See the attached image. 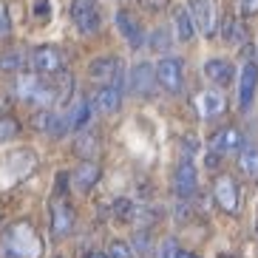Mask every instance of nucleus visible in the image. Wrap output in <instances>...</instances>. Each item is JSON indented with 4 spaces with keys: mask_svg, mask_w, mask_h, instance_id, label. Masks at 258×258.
Masks as SVG:
<instances>
[{
    "mask_svg": "<svg viewBox=\"0 0 258 258\" xmlns=\"http://www.w3.org/2000/svg\"><path fill=\"white\" fill-rule=\"evenodd\" d=\"M43 244H40L37 233L31 224L20 221L6 233V255L9 258H40Z\"/></svg>",
    "mask_w": 258,
    "mask_h": 258,
    "instance_id": "obj_1",
    "label": "nucleus"
},
{
    "mask_svg": "<svg viewBox=\"0 0 258 258\" xmlns=\"http://www.w3.org/2000/svg\"><path fill=\"white\" fill-rule=\"evenodd\" d=\"M213 199H216V205L224 213H230V216H235V213L241 210V187H238V182L227 173L216 176V182H213Z\"/></svg>",
    "mask_w": 258,
    "mask_h": 258,
    "instance_id": "obj_2",
    "label": "nucleus"
},
{
    "mask_svg": "<svg viewBox=\"0 0 258 258\" xmlns=\"http://www.w3.org/2000/svg\"><path fill=\"white\" fill-rule=\"evenodd\" d=\"M88 77L99 85H116L122 88V80H125V66H122L119 57H97L88 66Z\"/></svg>",
    "mask_w": 258,
    "mask_h": 258,
    "instance_id": "obj_3",
    "label": "nucleus"
},
{
    "mask_svg": "<svg viewBox=\"0 0 258 258\" xmlns=\"http://www.w3.org/2000/svg\"><path fill=\"white\" fill-rule=\"evenodd\" d=\"M153 71H156V83L165 88L167 94H179L184 85V66L179 57H162L156 66H153Z\"/></svg>",
    "mask_w": 258,
    "mask_h": 258,
    "instance_id": "obj_4",
    "label": "nucleus"
},
{
    "mask_svg": "<svg viewBox=\"0 0 258 258\" xmlns=\"http://www.w3.org/2000/svg\"><path fill=\"white\" fill-rule=\"evenodd\" d=\"M71 20H74V26L83 31V34L99 31V23H102L99 9H97L94 0H74V3H71Z\"/></svg>",
    "mask_w": 258,
    "mask_h": 258,
    "instance_id": "obj_5",
    "label": "nucleus"
},
{
    "mask_svg": "<svg viewBox=\"0 0 258 258\" xmlns=\"http://www.w3.org/2000/svg\"><path fill=\"white\" fill-rule=\"evenodd\" d=\"M187 12L199 34H205V37L216 34V3L213 0H187Z\"/></svg>",
    "mask_w": 258,
    "mask_h": 258,
    "instance_id": "obj_6",
    "label": "nucleus"
},
{
    "mask_svg": "<svg viewBox=\"0 0 258 258\" xmlns=\"http://www.w3.org/2000/svg\"><path fill=\"white\" fill-rule=\"evenodd\" d=\"M29 62L37 74H60L66 60H62V51L57 46H37L31 51Z\"/></svg>",
    "mask_w": 258,
    "mask_h": 258,
    "instance_id": "obj_7",
    "label": "nucleus"
},
{
    "mask_svg": "<svg viewBox=\"0 0 258 258\" xmlns=\"http://www.w3.org/2000/svg\"><path fill=\"white\" fill-rule=\"evenodd\" d=\"M156 71H153L151 62H137L134 69H131V77H128V88L137 97H151L156 91Z\"/></svg>",
    "mask_w": 258,
    "mask_h": 258,
    "instance_id": "obj_8",
    "label": "nucleus"
},
{
    "mask_svg": "<svg viewBox=\"0 0 258 258\" xmlns=\"http://www.w3.org/2000/svg\"><path fill=\"white\" fill-rule=\"evenodd\" d=\"M244 148V137L238 128H221L210 137V153H219V156H233Z\"/></svg>",
    "mask_w": 258,
    "mask_h": 258,
    "instance_id": "obj_9",
    "label": "nucleus"
},
{
    "mask_svg": "<svg viewBox=\"0 0 258 258\" xmlns=\"http://www.w3.org/2000/svg\"><path fill=\"white\" fill-rule=\"evenodd\" d=\"M173 187H176V193H179L182 199H190L199 190V176H196V165H193V159H184L182 156V162L176 165Z\"/></svg>",
    "mask_w": 258,
    "mask_h": 258,
    "instance_id": "obj_10",
    "label": "nucleus"
},
{
    "mask_svg": "<svg viewBox=\"0 0 258 258\" xmlns=\"http://www.w3.org/2000/svg\"><path fill=\"white\" fill-rule=\"evenodd\" d=\"M258 91V66L255 62H244L241 66V74H238V105L247 111L255 99Z\"/></svg>",
    "mask_w": 258,
    "mask_h": 258,
    "instance_id": "obj_11",
    "label": "nucleus"
},
{
    "mask_svg": "<svg viewBox=\"0 0 258 258\" xmlns=\"http://www.w3.org/2000/svg\"><path fill=\"white\" fill-rule=\"evenodd\" d=\"M122 105V88L116 85H99L91 97V108L97 114H114Z\"/></svg>",
    "mask_w": 258,
    "mask_h": 258,
    "instance_id": "obj_12",
    "label": "nucleus"
},
{
    "mask_svg": "<svg viewBox=\"0 0 258 258\" xmlns=\"http://www.w3.org/2000/svg\"><path fill=\"white\" fill-rule=\"evenodd\" d=\"M74 227V210L66 199H57L51 205V233L54 238H66Z\"/></svg>",
    "mask_w": 258,
    "mask_h": 258,
    "instance_id": "obj_13",
    "label": "nucleus"
},
{
    "mask_svg": "<svg viewBox=\"0 0 258 258\" xmlns=\"http://www.w3.org/2000/svg\"><path fill=\"white\" fill-rule=\"evenodd\" d=\"M116 29L125 40H128L131 48H142L145 46V29L139 26V20L131 12H116Z\"/></svg>",
    "mask_w": 258,
    "mask_h": 258,
    "instance_id": "obj_14",
    "label": "nucleus"
},
{
    "mask_svg": "<svg viewBox=\"0 0 258 258\" xmlns=\"http://www.w3.org/2000/svg\"><path fill=\"white\" fill-rule=\"evenodd\" d=\"M205 77L210 80L213 85H219V88H224V85L233 83L235 77V69L230 60H221V57H213V60L205 62Z\"/></svg>",
    "mask_w": 258,
    "mask_h": 258,
    "instance_id": "obj_15",
    "label": "nucleus"
},
{
    "mask_svg": "<svg viewBox=\"0 0 258 258\" xmlns=\"http://www.w3.org/2000/svg\"><path fill=\"white\" fill-rule=\"evenodd\" d=\"M91 114H94L91 99H77V102H71L69 114L62 116V119H66V128L69 131H83L85 125L91 122Z\"/></svg>",
    "mask_w": 258,
    "mask_h": 258,
    "instance_id": "obj_16",
    "label": "nucleus"
},
{
    "mask_svg": "<svg viewBox=\"0 0 258 258\" xmlns=\"http://www.w3.org/2000/svg\"><path fill=\"white\" fill-rule=\"evenodd\" d=\"M196 105H199V111H202L205 119H213V116H221L227 111V99H224L221 91H202L196 99Z\"/></svg>",
    "mask_w": 258,
    "mask_h": 258,
    "instance_id": "obj_17",
    "label": "nucleus"
},
{
    "mask_svg": "<svg viewBox=\"0 0 258 258\" xmlns=\"http://www.w3.org/2000/svg\"><path fill=\"white\" fill-rule=\"evenodd\" d=\"M247 26H244L241 17H227L224 23H221V40L227 43V46H244L247 43Z\"/></svg>",
    "mask_w": 258,
    "mask_h": 258,
    "instance_id": "obj_18",
    "label": "nucleus"
},
{
    "mask_svg": "<svg viewBox=\"0 0 258 258\" xmlns=\"http://www.w3.org/2000/svg\"><path fill=\"white\" fill-rule=\"evenodd\" d=\"M99 176H102V167L97 162H83V165L74 170V187L77 190H91L94 184L99 182Z\"/></svg>",
    "mask_w": 258,
    "mask_h": 258,
    "instance_id": "obj_19",
    "label": "nucleus"
},
{
    "mask_svg": "<svg viewBox=\"0 0 258 258\" xmlns=\"http://www.w3.org/2000/svg\"><path fill=\"white\" fill-rule=\"evenodd\" d=\"M173 29H176V37L182 40V43H190V40L196 37V23H193L187 6H179L173 12Z\"/></svg>",
    "mask_w": 258,
    "mask_h": 258,
    "instance_id": "obj_20",
    "label": "nucleus"
},
{
    "mask_svg": "<svg viewBox=\"0 0 258 258\" xmlns=\"http://www.w3.org/2000/svg\"><path fill=\"white\" fill-rule=\"evenodd\" d=\"M31 122H34V128H37V131H43V134H54V137L62 134V131H69V128H66V119L57 116L54 111H48V108H43L40 114H34V119H31Z\"/></svg>",
    "mask_w": 258,
    "mask_h": 258,
    "instance_id": "obj_21",
    "label": "nucleus"
},
{
    "mask_svg": "<svg viewBox=\"0 0 258 258\" xmlns=\"http://www.w3.org/2000/svg\"><path fill=\"white\" fill-rule=\"evenodd\" d=\"M238 167H241L244 176L258 179V145L244 142V148L238 151Z\"/></svg>",
    "mask_w": 258,
    "mask_h": 258,
    "instance_id": "obj_22",
    "label": "nucleus"
},
{
    "mask_svg": "<svg viewBox=\"0 0 258 258\" xmlns=\"http://www.w3.org/2000/svg\"><path fill=\"white\" fill-rule=\"evenodd\" d=\"M159 258H199V255L182 250L176 238H167V241H162V247H159Z\"/></svg>",
    "mask_w": 258,
    "mask_h": 258,
    "instance_id": "obj_23",
    "label": "nucleus"
},
{
    "mask_svg": "<svg viewBox=\"0 0 258 258\" xmlns=\"http://www.w3.org/2000/svg\"><path fill=\"white\" fill-rule=\"evenodd\" d=\"M20 131V122L15 116H0V142H9L12 137H17Z\"/></svg>",
    "mask_w": 258,
    "mask_h": 258,
    "instance_id": "obj_24",
    "label": "nucleus"
},
{
    "mask_svg": "<svg viewBox=\"0 0 258 258\" xmlns=\"http://www.w3.org/2000/svg\"><path fill=\"white\" fill-rule=\"evenodd\" d=\"M108 258H134V247H131L128 241L116 238V241H111V247H108Z\"/></svg>",
    "mask_w": 258,
    "mask_h": 258,
    "instance_id": "obj_25",
    "label": "nucleus"
},
{
    "mask_svg": "<svg viewBox=\"0 0 258 258\" xmlns=\"http://www.w3.org/2000/svg\"><path fill=\"white\" fill-rule=\"evenodd\" d=\"M114 216L119 221H131L134 219V202H131V199H119L114 205Z\"/></svg>",
    "mask_w": 258,
    "mask_h": 258,
    "instance_id": "obj_26",
    "label": "nucleus"
},
{
    "mask_svg": "<svg viewBox=\"0 0 258 258\" xmlns=\"http://www.w3.org/2000/svg\"><path fill=\"white\" fill-rule=\"evenodd\" d=\"M20 66H23V54L12 51V54H3V57H0V69L3 71H17Z\"/></svg>",
    "mask_w": 258,
    "mask_h": 258,
    "instance_id": "obj_27",
    "label": "nucleus"
},
{
    "mask_svg": "<svg viewBox=\"0 0 258 258\" xmlns=\"http://www.w3.org/2000/svg\"><path fill=\"white\" fill-rule=\"evenodd\" d=\"M9 31H12V20H9V9H6V3L0 0V37H9Z\"/></svg>",
    "mask_w": 258,
    "mask_h": 258,
    "instance_id": "obj_28",
    "label": "nucleus"
},
{
    "mask_svg": "<svg viewBox=\"0 0 258 258\" xmlns=\"http://www.w3.org/2000/svg\"><path fill=\"white\" fill-rule=\"evenodd\" d=\"M238 15L241 17L258 15V0H238Z\"/></svg>",
    "mask_w": 258,
    "mask_h": 258,
    "instance_id": "obj_29",
    "label": "nucleus"
},
{
    "mask_svg": "<svg viewBox=\"0 0 258 258\" xmlns=\"http://www.w3.org/2000/svg\"><path fill=\"white\" fill-rule=\"evenodd\" d=\"M151 46L162 51L165 46H170V34H167L165 29H156V31H153V43H151Z\"/></svg>",
    "mask_w": 258,
    "mask_h": 258,
    "instance_id": "obj_30",
    "label": "nucleus"
},
{
    "mask_svg": "<svg viewBox=\"0 0 258 258\" xmlns=\"http://www.w3.org/2000/svg\"><path fill=\"white\" fill-rule=\"evenodd\" d=\"M94 142H97L94 137H83L80 142H77V151L80 153H94Z\"/></svg>",
    "mask_w": 258,
    "mask_h": 258,
    "instance_id": "obj_31",
    "label": "nucleus"
},
{
    "mask_svg": "<svg viewBox=\"0 0 258 258\" xmlns=\"http://www.w3.org/2000/svg\"><path fill=\"white\" fill-rule=\"evenodd\" d=\"M142 3V9H148V12H162V9L167 6V0H139Z\"/></svg>",
    "mask_w": 258,
    "mask_h": 258,
    "instance_id": "obj_32",
    "label": "nucleus"
},
{
    "mask_svg": "<svg viewBox=\"0 0 258 258\" xmlns=\"http://www.w3.org/2000/svg\"><path fill=\"white\" fill-rule=\"evenodd\" d=\"M34 15H37V17H46L48 15V0H37V3H34Z\"/></svg>",
    "mask_w": 258,
    "mask_h": 258,
    "instance_id": "obj_33",
    "label": "nucleus"
},
{
    "mask_svg": "<svg viewBox=\"0 0 258 258\" xmlns=\"http://www.w3.org/2000/svg\"><path fill=\"white\" fill-rule=\"evenodd\" d=\"M85 258H108V252H88Z\"/></svg>",
    "mask_w": 258,
    "mask_h": 258,
    "instance_id": "obj_34",
    "label": "nucleus"
},
{
    "mask_svg": "<svg viewBox=\"0 0 258 258\" xmlns=\"http://www.w3.org/2000/svg\"><path fill=\"white\" fill-rule=\"evenodd\" d=\"M255 235H258V219H255Z\"/></svg>",
    "mask_w": 258,
    "mask_h": 258,
    "instance_id": "obj_35",
    "label": "nucleus"
},
{
    "mask_svg": "<svg viewBox=\"0 0 258 258\" xmlns=\"http://www.w3.org/2000/svg\"><path fill=\"white\" fill-rule=\"evenodd\" d=\"M235 258H238V255H235Z\"/></svg>",
    "mask_w": 258,
    "mask_h": 258,
    "instance_id": "obj_36",
    "label": "nucleus"
}]
</instances>
